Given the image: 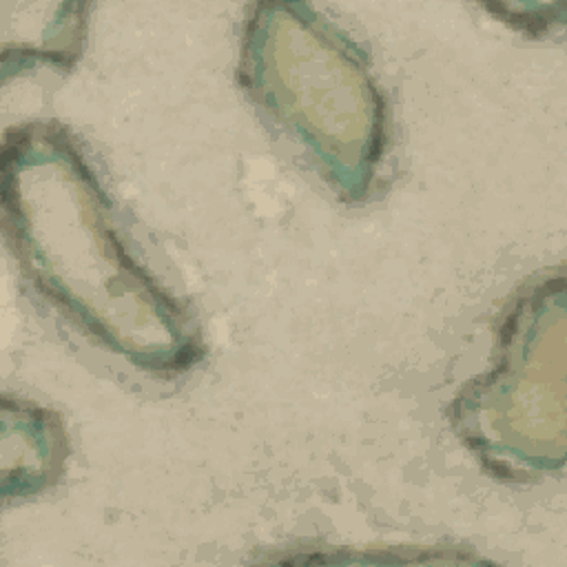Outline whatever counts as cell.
Instances as JSON below:
<instances>
[{
	"instance_id": "1",
	"label": "cell",
	"mask_w": 567,
	"mask_h": 567,
	"mask_svg": "<svg viewBox=\"0 0 567 567\" xmlns=\"http://www.w3.org/2000/svg\"><path fill=\"white\" fill-rule=\"evenodd\" d=\"M301 47L259 55L255 86L268 109L332 171V179L352 193L368 179L379 155V102L357 58L332 38L297 33Z\"/></svg>"
}]
</instances>
